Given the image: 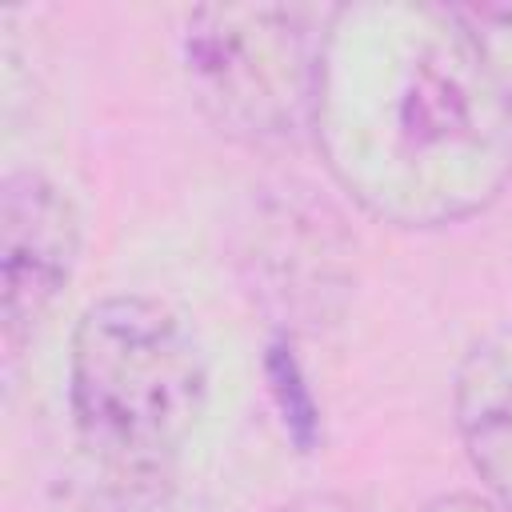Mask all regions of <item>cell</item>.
I'll use <instances>...</instances> for the list:
<instances>
[{
    "instance_id": "obj_2",
    "label": "cell",
    "mask_w": 512,
    "mask_h": 512,
    "mask_svg": "<svg viewBox=\"0 0 512 512\" xmlns=\"http://www.w3.org/2000/svg\"><path fill=\"white\" fill-rule=\"evenodd\" d=\"M208 404V360L164 300L116 292L88 304L68 340V412L108 484L172 476Z\"/></svg>"
},
{
    "instance_id": "obj_4",
    "label": "cell",
    "mask_w": 512,
    "mask_h": 512,
    "mask_svg": "<svg viewBox=\"0 0 512 512\" xmlns=\"http://www.w3.org/2000/svg\"><path fill=\"white\" fill-rule=\"evenodd\" d=\"M348 256V232L312 196H264L244 220L248 284L280 324H320L348 292Z\"/></svg>"
},
{
    "instance_id": "obj_1",
    "label": "cell",
    "mask_w": 512,
    "mask_h": 512,
    "mask_svg": "<svg viewBox=\"0 0 512 512\" xmlns=\"http://www.w3.org/2000/svg\"><path fill=\"white\" fill-rule=\"evenodd\" d=\"M312 136L336 184L404 228L468 220L512 180V100L456 8H332Z\"/></svg>"
},
{
    "instance_id": "obj_5",
    "label": "cell",
    "mask_w": 512,
    "mask_h": 512,
    "mask_svg": "<svg viewBox=\"0 0 512 512\" xmlns=\"http://www.w3.org/2000/svg\"><path fill=\"white\" fill-rule=\"evenodd\" d=\"M80 260V212L44 172H12L0 188V328L16 356L52 316Z\"/></svg>"
},
{
    "instance_id": "obj_3",
    "label": "cell",
    "mask_w": 512,
    "mask_h": 512,
    "mask_svg": "<svg viewBox=\"0 0 512 512\" xmlns=\"http://www.w3.org/2000/svg\"><path fill=\"white\" fill-rule=\"evenodd\" d=\"M332 8L208 4L188 12L180 72L212 128L252 148H284L312 132L320 56Z\"/></svg>"
},
{
    "instance_id": "obj_10",
    "label": "cell",
    "mask_w": 512,
    "mask_h": 512,
    "mask_svg": "<svg viewBox=\"0 0 512 512\" xmlns=\"http://www.w3.org/2000/svg\"><path fill=\"white\" fill-rule=\"evenodd\" d=\"M272 512H364V508L344 492H304V496L284 500Z\"/></svg>"
},
{
    "instance_id": "obj_8",
    "label": "cell",
    "mask_w": 512,
    "mask_h": 512,
    "mask_svg": "<svg viewBox=\"0 0 512 512\" xmlns=\"http://www.w3.org/2000/svg\"><path fill=\"white\" fill-rule=\"evenodd\" d=\"M88 512H208L200 500L184 496L172 476L160 480H124V484H104L96 504Z\"/></svg>"
},
{
    "instance_id": "obj_7",
    "label": "cell",
    "mask_w": 512,
    "mask_h": 512,
    "mask_svg": "<svg viewBox=\"0 0 512 512\" xmlns=\"http://www.w3.org/2000/svg\"><path fill=\"white\" fill-rule=\"evenodd\" d=\"M464 28L472 32L480 56L512 100V4H464L456 8Z\"/></svg>"
},
{
    "instance_id": "obj_6",
    "label": "cell",
    "mask_w": 512,
    "mask_h": 512,
    "mask_svg": "<svg viewBox=\"0 0 512 512\" xmlns=\"http://www.w3.org/2000/svg\"><path fill=\"white\" fill-rule=\"evenodd\" d=\"M452 412L476 476L512 504V324L464 352L452 380Z\"/></svg>"
},
{
    "instance_id": "obj_9",
    "label": "cell",
    "mask_w": 512,
    "mask_h": 512,
    "mask_svg": "<svg viewBox=\"0 0 512 512\" xmlns=\"http://www.w3.org/2000/svg\"><path fill=\"white\" fill-rule=\"evenodd\" d=\"M420 512H512V504L492 492H444L432 496Z\"/></svg>"
}]
</instances>
